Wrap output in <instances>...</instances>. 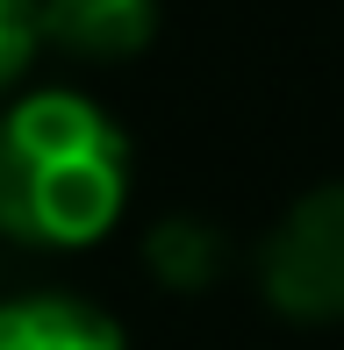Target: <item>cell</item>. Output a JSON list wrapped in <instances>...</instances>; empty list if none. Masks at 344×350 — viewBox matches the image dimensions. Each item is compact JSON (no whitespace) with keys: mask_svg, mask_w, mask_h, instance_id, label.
Instances as JSON below:
<instances>
[{"mask_svg":"<svg viewBox=\"0 0 344 350\" xmlns=\"http://www.w3.org/2000/svg\"><path fill=\"white\" fill-rule=\"evenodd\" d=\"M0 350H130L115 314L86 308L72 293H29L0 300Z\"/></svg>","mask_w":344,"mask_h":350,"instance_id":"cell-3","label":"cell"},{"mask_svg":"<svg viewBox=\"0 0 344 350\" xmlns=\"http://www.w3.org/2000/svg\"><path fill=\"white\" fill-rule=\"evenodd\" d=\"M36 43H43V0H0V86L29 72Z\"/></svg>","mask_w":344,"mask_h":350,"instance_id":"cell-6","label":"cell"},{"mask_svg":"<svg viewBox=\"0 0 344 350\" xmlns=\"http://www.w3.org/2000/svg\"><path fill=\"white\" fill-rule=\"evenodd\" d=\"M223 229H208L201 215H172L158 221V229L144 236V265L158 272L172 293H201V286H215L223 279Z\"/></svg>","mask_w":344,"mask_h":350,"instance_id":"cell-5","label":"cell"},{"mask_svg":"<svg viewBox=\"0 0 344 350\" xmlns=\"http://www.w3.org/2000/svg\"><path fill=\"white\" fill-rule=\"evenodd\" d=\"M265 300L294 322H344V179L302 193L258 258Z\"/></svg>","mask_w":344,"mask_h":350,"instance_id":"cell-2","label":"cell"},{"mask_svg":"<svg viewBox=\"0 0 344 350\" xmlns=\"http://www.w3.org/2000/svg\"><path fill=\"white\" fill-rule=\"evenodd\" d=\"M43 36L72 57H136L158 36V0H43Z\"/></svg>","mask_w":344,"mask_h":350,"instance_id":"cell-4","label":"cell"},{"mask_svg":"<svg viewBox=\"0 0 344 350\" xmlns=\"http://www.w3.org/2000/svg\"><path fill=\"white\" fill-rule=\"evenodd\" d=\"M130 208V136L101 100L43 86L0 115V236L86 250Z\"/></svg>","mask_w":344,"mask_h":350,"instance_id":"cell-1","label":"cell"}]
</instances>
